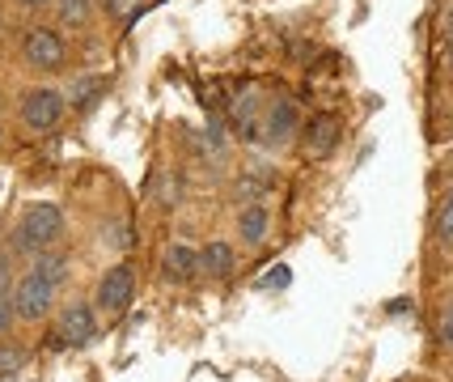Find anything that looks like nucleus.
<instances>
[{"label": "nucleus", "instance_id": "423d86ee", "mask_svg": "<svg viewBox=\"0 0 453 382\" xmlns=\"http://www.w3.org/2000/svg\"><path fill=\"white\" fill-rule=\"evenodd\" d=\"M59 336L68 344H94L98 336V315L89 302H68L59 310Z\"/></svg>", "mask_w": 453, "mask_h": 382}, {"label": "nucleus", "instance_id": "f03ea898", "mask_svg": "<svg viewBox=\"0 0 453 382\" xmlns=\"http://www.w3.org/2000/svg\"><path fill=\"white\" fill-rule=\"evenodd\" d=\"M64 111H68V98H64L59 90H51V85L26 90V94H21V102H18L21 128H26V132H35V136H42V132H56L59 120H64Z\"/></svg>", "mask_w": 453, "mask_h": 382}, {"label": "nucleus", "instance_id": "aec40b11", "mask_svg": "<svg viewBox=\"0 0 453 382\" xmlns=\"http://www.w3.org/2000/svg\"><path fill=\"white\" fill-rule=\"evenodd\" d=\"M157 204H161V208H178V183L170 179V175H165V179H161V187H157Z\"/></svg>", "mask_w": 453, "mask_h": 382}, {"label": "nucleus", "instance_id": "dca6fc26", "mask_svg": "<svg viewBox=\"0 0 453 382\" xmlns=\"http://www.w3.org/2000/svg\"><path fill=\"white\" fill-rule=\"evenodd\" d=\"M26 362H30V353H26V348H18V344H0V378H13V374H21V370H26Z\"/></svg>", "mask_w": 453, "mask_h": 382}, {"label": "nucleus", "instance_id": "b1692460", "mask_svg": "<svg viewBox=\"0 0 453 382\" xmlns=\"http://www.w3.org/2000/svg\"><path fill=\"white\" fill-rule=\"evenodd\" d=\"M449 73H453V39H449Z\"/></svg>", "mask_w": 453, "mask_h": 382}, {"label": "nucleus", "instance_id": "2eb2a0df", "mask_svg": "<svg viewBox=\"0 0 453 382\" xmlns=\"http://www.w3.org/2000/svg\"><path fill=\"white\" fill-rule=\"evenodd\" d=\"M98 90H102V81H98V77H77L73 85H68V94H64V98L73 102V106H94Z\"/></svg>", "mask_w": 453, "mask_h": 382}, {"label": "nucleus", "instance_id": "f8f14e48", "mask_svg": "<svg viewBox=\"0 0 453 382\" xmlns=\"http://www.w3.org/2000/svg\"><path fill=\"white\" fill-rule=\"evenodd\" d=\"M263 132H267V141H272V144L288 141V136L296 132V106H293V102L280 98L276 106L267 111V128H263Z\"/></svg>", "mask_w": 453, "mask_h": 382}, {"label": "nucleus", "instance_id": "0eeeda50", "mask_svg": "<svg viewBox=\"0 0 453 382\" xmlns=\"http://www.w3.org/2000/svg\"><path fill=\"white\" fill-rule=\"evenodd\" d=\"M161 277L170 285H187L199 277V251L196 246H187V242H170L165 251H161Z\"/></svg>", "mask_w": 453, "mask_h": 382}, {"label": "nucleus", "instance_id": "9b49d317", "mask_svg": "<svg viewBox=\"0 0 453 382\" xmlns=\"http://www.w3.org/2000/svg\"><path fill=\"white\" fill-rule=\"evenodd\" d=\"M51 9H56V26H59V30H85V26L94 21L98 0H51Z\"/></svg>", "mask_w": 453, "mask_h": 382}, {"label": "nucleus", "instance_id": "39448f33", "mask_svg": "<svg viewBox=\"0 0 453 382\" xmlns=\"http://www.w3.org/2000/svg\"><path fill=\"white\" fill-rule=\"evenodd\" d=\"M132 298H136V272H132V263L106 268L98 281V293H94V306H98L106 319H119V315H127Z\"/></svg>", "mask_w": 453, "mask_h": 382}, {"label": "nucleus", "instance_id": "4468645a", "mask_svg": "<svg viewBox=\"0 0 453 382\" xmlns=\"http://www.w3.org/2000/svg\"><path fill=\"white\" fill-rule=\"evenodd\" d=\"M433 238H436V246H445V251L453 246V191H445V196H441V204H436Z\"/></svg>", "mask_w": 453, "mask_h": 382}, {"label": "nucleus", "instance_id": "9d476101", "mask_svg": "<svg viewBox=\"0 0 453 382\" xmlns=\"http://www.w3.org/2000/svg\"><path fill=\"white\" fill-rule=\"evenodd\" d=\"M339 141V120H331V115H318L310 128H305V153L310 158H326L331 149H335Z\"/></svg>", "mask_w": 453, "mask_h": 382}, {"label": "nucleus", "instance_id": "6e6552de", "mask_svg": "<svg viewBox=\"0 0 453 382\" xmlns=\"http://www.w3.org/2000/svg\"><path fill=\"white\" fill-rule=\"evenodd\" d=\"M237 268V251L234 242L225 238H208L199 246V272H208V277H229Z\"/></svg>", "mask_w": 453, "mask_h": 382}, {"label": "nucleus", "instance_id": "1a4fd4ad", "mask_svg": "<svg viewBox=\"0 0 453 382\" xmlns=\"http://www.w3.org/2000/svg\"><path fill=\"white\" fill-rule=\"evenodd\" d=\"M267 230H272V213L263 204H246L237 213V238L246 242V246H258V242L267 238Z\"/></svg>", "mask_w": 453, "mask_h": 382}, {"label": "nucleus", "instance_id": "6ab92c4d", "mask_svg": "<svg viewBox=\"0 0 453 382\" xmlns=\"http://www.w3.org/2000/svg\"><path fill=\"white\" fill-rule=\"evenodd\" d=\"M127 234H132V230L119 222V225H111V234L102 230V242H106V246H115V251H127V246H132V238H127Z\"/></svg>", "mask_w": 453, "mask_h": 382}, {"label": "nucleus", "instance_id": "f3484780", "mask_svg": "<svg viewBox=\"0 0 453 382\" xmlns=\"http://www.w3.org/2000/svg\"><path fill=\"white\" fill-rule=\"evenodd\" d=\"M140 4H144V0H98V9H102V13H106L111 21H127V18H132V13L140 9Z\"/></svg>", "mask_w": 453, "mask_h": 382}, {"label": "nucleus", "instance_id": "412c9836", "mask_svg": "<svg viewBox=\"0 0 453 382\" xmlns=\"http://www.w3.org/2000/svg\"><path fill=\"white\" fill-rule=\"evenodd\" d=\"M0 298H13V268H9V255H0Z\"/></svg>", "mask_w": 453, "mask_h": 382}, {"label": "nucleus", "instance_id": "5701e85b", "mask_svg": "<svg viewBox=\"0 0 453 382\" xmlns=\"http://www.w3.org/2000/svg\"><path fill=\"white\" fill-rule=\"evenodd\" d=\"M51 0H18V9H47Z\"/></svg>", "mask_w": 453, "mask_h": 382}, {"label": "nucleus", "instance_id": "7ed1b4c3", "mask_svg": "<svg viewBox=\"0 0 453 382\" xmlns=\"http://www.w3.org/2000/svg\"><path fill=\"white\" fill-rule=\"evenodd\" d=\"M21 56L39 73H59L68 64V43L59 35V26H30L21 35Z\"/></svg>", "mask_w": 453, "mask_h": 382}, {"label": "nucleus", "instance_id": "a878e982", "mask_svg": "<svg viewBox=\"0 0 453 382\" xmlns=\"http://www.w3.org/2000/svg\"><path fill=\"white\" fill-rule=\"evenodd\" d=\"M0 136H4V128H0Z\"/></svg>", "mask_w": 453, "mask_h": 382}, {"label": "nucleus", "instance_id": "4be33fe9", "mask_svg": "<svg viewBox=\"0 0 453 382\" xmlns=\"http://www.w3.org/2000/svg\"><path fill=\"white\" fill-rule=\"evenodd\" d=\"M13 319H18V315H13V298H0V336L13 327Z\"/></svg>", "mask_w": 453, "mask_h": 382}, {"label": "nucleus", "instance_id": "f257e3e1", "mask_svg": "<svg viewBox=\"0 0 453 382\" xmlns=\"http://www.w3.org/2000/svg\"><path fill=\"white\" fill-rule=\"evenodd\" d=\"M59 238H64V213H59V204H30L21 213L18 230H13V242H18V251H26V255L51 251Z\"/></svg>", "mask_w": 453, "mask_h": 382}, {"label": "nucleus", "instance_id": "a211bd4d", "mask_svg": "<svg viewBox=\"0 0 453 382\" xmlns=\"http://www.w3.org/2000/svg\"><path fill=\"white\" fill-rule=\"evenodd\" d=\"M441 344L453 353V289L445 293V302H441Z\"/></svg>", "mask_w": 453, "mask_h": 382}, {"label": "nucleus", "instance_id": "393cba45", "mask_svg": "<svg viewBox=\"0 0 453 382\" xmlns=\"http://www.w3.org/2000/svg\"><path fill=\"white\" fill-rule=\"evenodd\" d=\"M449 39H453V9H449Z\"/></svg>", "mask_w": 453, "mask_h": 382}, {"label": "nucleus", "instance_id": "20e7f679", "mask_svg": "<svg viewBox=\"0 0 453 382\" xmlns=\"http://www.w3.org/2000/svg\"><path fill=\"white\" fill-rule=\"evenodd\" d=\"M56 293H59V285L56 281H47L42 272H26L18 285H13V315H18L21 323H39L51 315V306H56Z\"/></svg>", "mask_w": 453, "mask_h": 382}, {"label": "nucleus", "instance_id": "ddd939ff", "mask_svg": "<svg viewBox=\"0 0 453 382\" xmlns=\"http://www.w3.org/2000/svg\"><path fill=\"white\" fill-rule=\"evenodd\" d=\"M68 268H73V260H68L64 251H56V246H51V251H39V255H35V272H42L47 281H56V285L68 281Z\"/></svg>", "mask_w": 453, "mask_h": 382}]
</instances>
